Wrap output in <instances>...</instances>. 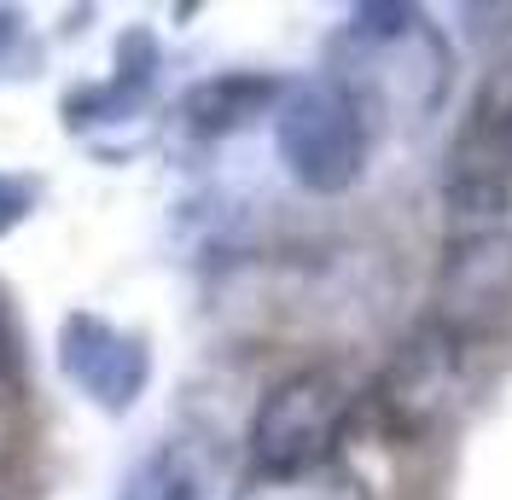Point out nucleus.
Instances as JSON below:
<instances>
[{"mask_svg": "<svg viewBox=\"0 0 512 500\" xmlns=\"http://www.w3.org/2000/svg\"><path fill=\"white\" fill-rule=\"evenodd\" d=\"M326 76L350 88L373 123H425L454 88V47L414 6H355L332 35Z\"/></svg>", "mask_w": 512, "mask_h": 500, "instance_id": "f257e3e1", "label": "nucleus"}, {"mask_svg": "<svg viewBox=\"0 0 512 500\" xmlns=\"http://www.w3.org/2000/svg\"><path fill=\"white\" fill-rule=\"evenodd\" d=\"M361 419V384L338 361H297L274 378L245 425V471H315L344 460Z\"/></svg>", "mask_w": 512, "mask_h": 500, "instance_id": "f03ea898", "label": "nucleus"}, {"mask_svg": "<svg viewBox=\"0 0 512 500\" xmlns=\"http://www.w3.org/2000/svg\"><path fill=\"white\" fill-rule=\"evenodd\" d=\"M268 123H274V157L291 175V187H303L309 198H344L361 187L373 157V117L326 70L286 82Z\"/></svg>", "mask_w": 512, "mask_h": 500, "instance_id": "7ed1b4c3", "label": "nucleus"}, {"mask_svg": "<svg viewBox=\"0 0 512 500\" xmlns=\"http://www.w3.org/2000/svg\"><path fill=\"white\" fill-rule=\"evenodd\" d=\"M466 373H472V349H460L443 326L419 320L384 355L379 378L361 390V407L379 419L390 442H431L466 396Z\"/></svg>", "mask_w": 512, "mask_h": 500, "instance_id": "20e7f679", "label": "nucleus"}, {"mask_svg": "<svg viewBox=\"0 0 512 500\" xmlns=\"http://www.w3.org/2000/svg\"><path fill=\"white\" fill-rule=\"evenodd\" d=\"M448 233L507 227L512 216V70L489 76L472 99V117L454 128L443 157Z\"/></svg>", "mask_w": 512, "mask_h": 500, "instance_id": "39448f33", "label": "nucleus"}, {"mask_svg": "<svg viewBox=\"0 0 512 500\" xmlns=\"http://www.w3.org/2000/svg\"><path fill=\"white\" fill-rule=\"evenodd\" d=\"M53 367L82 402L105 419H128L152 390V338L99 309H64L53 332Z\"/></svg>", "mask_w": 512, "mask_h": 500, "instance_id": "423d86ee", "label": "nucleus"}, {"mask_svg": "<svg viewBox=\"0 0 512 500\" xmlns=\"http://www.w3.org/2000/svg\"><path fill=\"white\" fill-rule=\"evenodd\" d=\"M425 320L443 326L460 349H478L507 332L512 326V227L448 233Z\"/></svg>", "mask_w": 512, "mask_h": 500, "instance_id": "0eeeda50", "label": "nucleus"}, {"mask_svg": "<svg viewBox=\"0 0 512 500\" xmlns=\"http://www.w3.org/2000/svg\"><path fill=\"white\" fill-rule=\"evenodd\" d=\"M158 76H163V47L146 24L117 35V53L111 70L99 82H76L59 99L64 128L82 140V146H105V134H123V128L152 123V105H158Z\"/></svg>", "mask_w": 512, "mask_h": 500, "instance_id": "6e6552de", "label": "nucleus"}, {"mask_svg": "<svg viewBox=\"0 0 512 500\" xmlns=\"http://www.w3.org/2000/svg\"><path fill=\"white\" fill-rule=\"evenodd\" d=\"M286 94V76H268V70H216L204 82H192L187 94L175 99V128L198 140V146H216L233 140L251 123L274 117V105Z\"/></svg>", "mask_w": 512, "mask_h": 500, "instance_id": "1a4fd4ad", "label": "nucleus"}, {"mask_svg": "<svg viewBox=\"0 0 512 500\" xmlns=\"http://www.w3.org/2000/svg\"><path fill=\"white\" fill-rule=\"evenodd\" d=\"M111 500H210V466L192 442L169 437L123 471Z\"/></svg>", "mask_w": 512, "mask_h": 500, "instance_id": "9d476101", "label": "nucleus"}, {"mask_svg": "<svg viewBox=\"0 0 512 500\" xmlns=\"http://www.w3.org/2000/svg\"><path fill=\"white\" fill-rule=\"evenodd\" d=\"M233 500H373L361 471H350L344 460L315 471H245Z\"/></svg>", "mask_w": 512, "mask_h": 500, "instance_id": "9b49d317", "label": "nucleus"}, {"mask_svg": "<svg viewBox=\"0 0 512 500\" xmlns=\"http://www.w3.org/2000/svg\"><path fill=\"white\" fill-rule=\"evenodd\" d=\"M24 396H30V332H24L12 291L0 285V413L18 407Z\"/></svg>", "mask_w": 512, "mask_h": 500, "instance_id": "f8f14e48", "label": "nucleus"}, {"mask_svg": "<svg viewBox=\"0 0 512 500\" xmlns=\"http://www.w3.org/2000/svg\"><path fill=\"white\" fill-rule=\"evenodd\" d=\"M41 175H24V169H0V239H12L24 221L41 210Z\"/></svg>", "mask_w": 512, "mask_h": 500, "instance_id": "ddd939ff", "label": "nucleus"}, {"mask_svg": "<svg viewBox=\"0 0 512 500\" xmlns=\"http://www.w3.org/2000/svg\"><path fill=\"white\" fill-rule=\"evenodd\" d=\"M18 35H24V12H18V6H0V64L18 47Z\"/></svg>", "mask_w": 512, "mask_h": 500, "instance_id": "4468645a", "label": "nucleus"}]
</instances>
